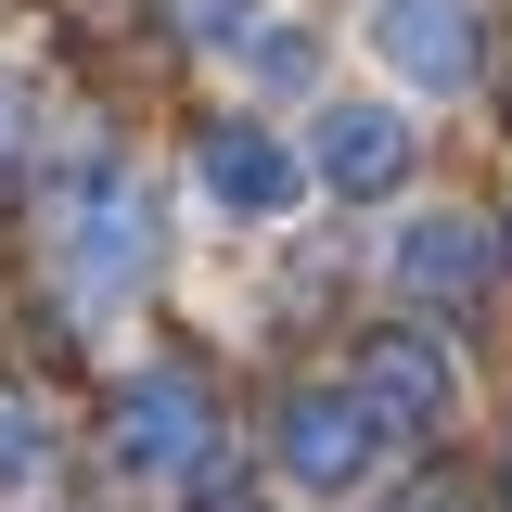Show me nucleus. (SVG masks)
<instances>
[{
    "label": "nucleus",
    "instance_id": "nucleus-8",
    "mask_svg": "<svg viewBox=\"0 0 512 512\" xmlns=\"http://www.w3.org/2000/svg\"><path fill=\"white\" fill-rule=\"evenodd\" d=\"M397 282L436 295V308H461V295L487 282V231H474V218H410V231H397Z\"/></svg>",
    "mask_w": 512,
    "mask_h": 512
},
{
    "label": "nucleus",
    "instance_id": "nucleus-12",
    "mask_svg": "<svg viewBox=\"0 0 512 512\" xmlns=\"http://www.w3.org/2000/svg\"><path fill=\"white\" fill-rule=\"evenodd\" d=\"M0 141H13V77H0Z\"/></svg>",
    "mask_w": 512,
    "mask_h": 512
},
{
    "label": "nucleus",
    "instance_id": "nucleus-4",
    "mask_svg": "<svg viewBox=\"0 0 512 512\" xmlns=\"http://www.w3.org/2000/svg\"><path fill=\"white\" fill-rule=\"evenodd\" d=\"M64 269H77L90 308L141 295V269H154V218H141V192H90V205L64 218Z\"/></svg>",
    "mask_w": 512,
    "mask_h": 512
},
{
    "label": "nucleus",
    "instance_id": "nucleus-10",
    "mask_svg": "<svg viewBox=\"0 0 512 512\" xmlns=\"http://www.w3.org/2000/svg\"><path fill=\"white\" fill-rule=\"evenodd\" d=\"M192 26H205V39H244V26H256V0H192Z\"/></svg>",
    "mask_w": 512,
    "mask_h": 512
},
{
    "label": "nucleus",
    "instance_id": "nucleus-2",
    "mask_svg": "<svg viewBox=\"0 0 512 512\" xmlns=\"http://www.w3.org/2000/svg\"><path fill=\"white\" fill-rule=\"evenodd\" d=\"M372 52L410 90H474V0H372Z\"/></svg>",
    "mask_w": 512,
    "mask_h": 512
},
{
    "label": "nucleus",
    "instance_id": "nucleus-5",
    "mask_svg": "<svg viewBox=\"0 0 512 512\" xmlns=\"http://www.w3.org/2000/svg\"><path fill=\"white\" fill-rule=\"evenodd\" d=\"M308 167L346 192V205H372V192L410 180V116H397V103H333L320 141H308Z\"/></svg>",
    "mask_w": 512,
    "mask_h": 512
},
{
    "label": "nucleus",
    "instance_id": "nucleus-7",
    "mask_svg": "<svg viewBox=\"0 0 512 512\" xmlns=\"http://www.w3.org/2000/svg\"><path fill=\"white\" fill-rule=\"evenodd\" d=\"M359 410H372L384 436H397V423H448V359L423 333H372V346H359Z\"/></svg>",
    "mask_w": 512,
    "mask_h": 512
},
{
    "label": "nucleus",
    "instance_id": "nucleus-9",
    "mask_svg": "<svg viewBox=\"0 0 512 512\" xmlns=\"http://www.w3.org/2000/svg\"><path fill=\"white\" fill-rule=\"evenodd\" d=\"M39 461H52V436H39V410H13V397H0V487H26Z\"/></svg>",
    "mask_w": 512,
    "mask_h": 512
},
{
    "label": "nucleus",
    "instance_id": "nucleus-3",
    "mask_svg": "<svg viewBox=\"0 0 512 512\" xmlns=\"http://www.w3.org/2000/svg\"><path fill=\"white\" fill-rule=\"evenodd\" d=\"M192 167H205V192H218L231 218H282V205L308 192V154H295V141H269L256 116H218Z\"/></svg>",
    "mask_w": 512,
    "mask_h": 512
},
{
    "label": "nucleus",
    "instance_id": "nucleus-1",
    "mask_svg": "<svg viewBox=\"0 0 512 512\" xmlns=\"http://www.w3.org/2000/svg\"><path fill=\"white\" fill-rule=\"evenodd\" d=\"M116 461H128V474H205V461H218L205 372H180V359L128 372V384H116Z\"/></svg>",
    "mask_w": 512,
    "mask_h": 512
},
{
    "label": "nucleus",
    "instance_id": "nucleus-11",
    "mask_svg": "<svg viewBox=\"0 0 512 512\" xmlns=\"http://www.w3.org/2000/svg\"><path fill=\"white\" fill-rule=\"evenodd\" d=\"M384 512H474V500H384Z\"/></svg>",
    "mask_w": 512,
    "mask_h": 512
},
{
    "label": "nucleus",
    "instance_id": "nucleus-6",
    "mask_svg": "<svg viewBox=\"0 0 512 512\" xmlns=\"http://www.w3.org/2000/svg\"><path fill=\"white\" fill-rule=\"evenodd\" d=\"M372 448H384V423L359 410V397H320L308 384V397L282 410V474H295V487H359Z\"/></svg>",
    "mask_w": 512,
    "mask_h": 512
}]
</instances>
